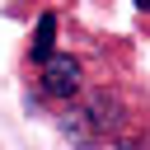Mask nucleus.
<instances>
[{
    "label": "nucleus",
    "mask_w": 150,
    "mask_h": 150,
    "mask_svg": "<svg viewBox=\"0 0 150 150\" xmlns=\"http://www.w3.org/2000/svg\"><path fill=\"white\" fill-rule=\"evenodd\" d=\"M136 9H141V14H150V0H136Z\"/></svg>",
    "instance_id": "7ed1b4c3"
},
{
    "label": "nucleus",
    "mask_w": 150,
    "mask_h": 150,
    "mask_svg": "<svg viewBox=\"0 0 150 150\" xmlns=\"http://www.w3.org/2000/svg\"><path fill=\"white\" fill-rule=\"evenodd\" d=\"M38 84H42L47 98H75V94L84 89V66H80L75 56H66V52H61V56H47Z\"/></svg>",
    "instance_id": "f257e3e1"
},
{
    "label": "nucleus",
    "mask_w": 150,
    "mask_h": 150,
    "mask_svg": "<svg viewBox=\"0 0 150 150\" xmlns=\"http://www.w3.org/2000/svg\"><path fill=\"white\" fill-rule=\"evenodd\" d=\"M28 56L42 66L47 56H56V14L52 9H42L38 14V28H33V42H28Z\"/></svg>",
    "instance_id": "f03ea898"
}]
</instances>
